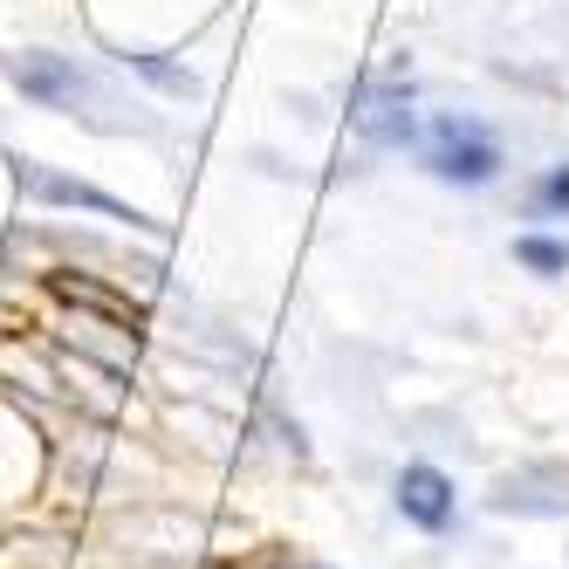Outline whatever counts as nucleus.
<instances>
[{
	"mask_svg": "<svg viewBox=\"0 0 569 569\" xmlns=\"http://www.w3.org/2000/svg\"><path fill=\"white\" fill-rule=\"evenodd\" d=\"M426 166L446 186H487V179L501 172V144H495V131H487L480 117H432Z\"/></svg>",
	"mask_w": 569,
	"mask_h": 569,
	"instance_id": "1",
	"label": "nucleus"
},
{
	"mask_svg": "<svg viewBox=\"0 0 569 569\" xmlns=\"http://www.w3.org/2000/svg\"><path fill=\"white\" fill-rule=\"evenodd\" d=\"M0 69H8V83L28 103H42V110H83V103H97V83H90V69H76V56L21 49V56H0Z\"/></svg>",
	"mask_w": 569,
	"mask_h": 569,
	"instance_id": "2",
	"label": "nucleus"
},
{
	"mask_svg": "<svg viewBox=\"0 0 569 569\" xmlns=\"http://www.w3.org/2000/svg\"><path fill=\"white\" fill-rule=\"evenodd\" d=\"M350 124H357V138L363 144H378V151H391V144H412V83L405 76H371V83L357 90V103H350Z\"/></svg>",
	"mask_w": 569,
	"mask_h": 569,
	"instance_id": "3",
	"label": "nucleus"
},
{
	"mask_svg": "<svg viewBox=\"0 0 569 569\" xmlns=\"http://www.w3.org/2000/svg\"><path fill=\"white\" fill-rule=\"evenodd\" d=\"M14 186H21L28 199H42V207H83V213H103V220H138L124 199H110L103 186L69 179V172H56V166H34V158H14Z\"/></svg>",
	"mask_w": 569,
	"mask_h": 569,
	"instance_id": "4",
	"label": "nucleus"
},
{
	"mask_svg": "<svg viewBox=\"0 0 569 569\" xmlns=\"http://www.w3.org/2000/svg\"><path fill=\"white\" fill-rule=\"evenodd\" d=\"M495 515H569V467H515L495 480V495H487Z\"/></svg>",
	"mask_w": 569,
	"mask_h": 569,
	"instance_id": "5",
	"label": "nucleus"
},
{
	"mask_svg": "<svg viewBox=\"0 0 569 569\" xmlns=\"http://www.w3.org/2000/svg\"><path fill=\"white\" fill-rule=\"evenodd\" d=\"M391 501H398V515L412 521V528H426V536L453 528V508H460L453 480H446L439 467H405V473L391 480Z\"/></svg>",
	"mask_w": 569,
	"mask_h": 569,
	"instance_id": "6",
	"label": "nucleus"
},
{
	"mask_svg": "<svg viewBox=\"0 0 569 569\" xmlns=\"http://www.w3.org/2000/svg\"><path fill=\"white\" fill-rule=\"evenodd\" d=\"M49 296H56V302H69V309H83V316H110V322H124V330H138V337H144V309H138L131 296L103 289V281H90V274L56 268V274H49Z\"/></svg>",
	"mask_w": 569,
	"mask_h": 569,
	"instance_id": "7",
	"label": "nucleus"
},
{
	"mask_svg": "<svg viewBox=\"0 0 569 569\" xmlns=\"http://www.w3.org/2000/svg\"><path fill=\"white\" fill-rule=\"evenodd\" d=\"M124 69H138V76H151L158 90H172V97H199V76L192 69H179V62H166V56H117Z\"/></svg>",
	"mask_w": 569,
	"mask_h": 569,
	"instance_id": "8",
	"label": "nucleus"
},
{
	"mask_svg": "<svg viewBox=\"0 0 569 569\" xmlns=\"http://www.w3.org/2000/svg\"><path fill=\"white\" fill-rule=\"evenodd\" d=\"M515 261H521V268H536V274H569V240L521 233V240H515Z\"/></svg>",
	"mask_w": 569,
	"mask_h": 569,
	"instance_id": "9",
	"label": "nucleus"
},
{
	"mask_svg": "<svg viewBox=\"0 0 569 569\" xmlns=\"http://www.w3.org/2000/svg\"><path fill=\"white\" fill-rule=\"evenodd\" d=\"M528 207H536L542 220H569V166H549L536 179V192H528Z\"/></svg>",
	"mask_w": 569,
	"mask_h": 569,
	"instance_id": "10",
	"label": "nucleus"
},
{
	"mask_svg": "<svg viewBox=\"0 0 569 569\" xmlns=\"http://www.w3.org/2000/svg\"><path fill=\"white\" fill-rule=\"evenodd\" d=\"M254 569H322V562H302V556H261Z\"/></svg>",
	"mask_w": 569,
	"mask_h": 569,
	"instance_id": "11",
	"label": "nucleus"
}]
</instances>
